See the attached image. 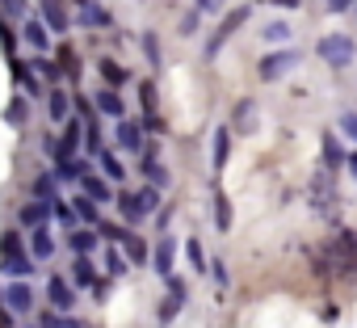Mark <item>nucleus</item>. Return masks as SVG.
I'll return each instance as SVG.
<instances>
[{
  "mask_svg": "<svg viewBox=\"0 0 357 328\" xmlns=\"http://www.w3.org/2000/svg\"><path fill=\"white\" fill-rule=\"evenodd\" d=\"M0 269L9 278H30L34 274V257L22 244V232H0Z\"/></svg>",
  "mask_w": 357,
  "mask_h": 328,
  "instance_id": "f257e3e1",
  "label": "nucleus"
},
{
  "mask_svg": "<svg viewBox=\"0 0 357 328\" xmlns=\"http://www.w3.org/2000/svg\"><path fill=\"white\" fill-rule=\"evenodd\" d=\"M315 55L328 64V68H349L353 64V55H357V43H353V34H324L319 43H315Z\"/></svg>",
  "mask_w": 357,
  "mask_h": 328,
  "instance_id": "f03ea898",
  "label": "nucleus"
},
{
  "mask_svg": "<svg viewBox=\"0 0 357 328\" xmlns=\"http://www.w3.org/2000/svg\"><path fill=\"white\" fill-rule=\"evenodd\" d=\"M248 17H252V9H248V5H240V9H231V13H227V17L219 22V30L211 34V43H206V59H215V55H219V51L227 47V38H231V34H236V30H240V26L248 22Z\"/></svg>",
  "mask_w": 357,
  "mask_h": 328,
  "instance_id": "7ed1b4c3",
  "label": "nucleus"
},
{
  "mask_svg": "<svg viewBox=\"0 0 357 328\" xmlns=\"http://www.w3.org/2000/svg\"><path fill=\"white\" fill-rule=\"evenodd\" d=\"M294 68H298V51H273L269 59H261L257 76H261V80H282V76L294 72Z\"/></svg>",
  "mask_w": 357,
  "mask_h": 328,
  "instance_id": "20e7f679",
  "label": "nucleus"
},
{
  "mask_svg": "<svg viewBox=\"0 0 357 328\" xmlns=\"http://www.w3.org/2000/svg\"><path fill=\"white\" fill-rule=\"evenodd\" d=\"M47 299H51L55 311H72V307H76V290H72V282L59 278V274L47 278Z\"/></svg>",
  "mask_w": 357,
  "mask_h": 328,
  "instance_id": "39448f33",
  "label": "nucleus"
},
{
  "mask_svg": "<svg viewBox=\"0 0 357 328\" xmlns=\"http://www.w3.org/2000/svg\"><path fill=\"white\" fill-rule=\"evenodd\" d=\"M185 299H190L185 282H181V278H168V299L160 303V324H172V315L185 307Z\"/></svg>",
  "mask_w": 357,
  "mask_h": 328,
  "instance_id": "423d86ee",
  "label": "nucleus"
},
{
  "mask_svg": "<svg viewBox=\"0 0 357 328\" xmlns=\"http://www.w3.org/2000/svg\"><path fill=\"white\" fill-rule=\"evenodd\" d=\"M114 139H118V147H122V151H139V147H143V126H139V122H130V118H118Z\"/></svg>",
  "mask_w": 357,
  "mask_h": 328,
  "instance_id": "0eeeda50",
  "label": "nucleus"
},
{
  "mask_svg": "<svg viewBox=\"0 0 357 328\" xmlns=\"http://www.w3.org/2000/svg\"><path fill=\"white\" fill-rule=\"evenodd\" d=\"M30 257H34V261H51V257H55L51 223H43V228H34V232H30Z\"/></svg>",
  "mask_w": 357,
  "mask_h": 328,
  "instance_id": "6e6552de",
  "label": "nucleus"
},
{
  "mask_svg": "<svg viewBox=\"0 0 357 328\" xmlns=\"http://www.w3.org/2000/svg\"><path fill=\"white\" fill-rule=\"evenodd\" d=\"M172 257H176V240H172V236H160V244H155V253H151V269H155L160 278H172Z\"/></svg>",
  "mask_w": 357,
  "mask_h": 328,
  "instance_id": "1a4fd4ad",
  "label": "nucleus"
},
{
  "mask_svg": "<svg viewBox=\"0 0 357 328\" xmlns=\"http://www.w3.org/2000/svg\"><path fill=\"white\" fill-rule=\"evenodd\" d=\"M227 160H231V126H219L215 139H211V164L223 173V169H227Z\"/></svg>",
  "mask_w": 357,
  "mask_h": 328,
  "instance_id": "9d476101",
  "label": "nucleus"
},
{
  "mask_svg": "<svg viewBox=\"0 0 357 328\" xmlns=\"http://www.w3.org/2000/svg\"><path fill=\"white\" fill-rule=\"evenodd\" d=\"M43 22L51 26V34H68L72 17H68V9H63V0H43Z\"/></svg>",
  "mask_w": 357,
  "mask_h": 328,
  "instance_id": "9b49d317",
  "label": "nucleus"
},
{
  "mask_svg": "<svg viewBox=\"0 0 357 328\" xmlns=\"http://www.w3.org/2000/svg\"><path fill=\"white\" fill-rule=\"evenodd\" d=\"M51 211H55V207H51V202H26V207H22V211H17V223H22V228H30V232H34V228H43V223H47V219H51Z\"/></svg>",
  "mask_w": 357,
  "mask_h": 328,
  "instance_id": "f8f14e48",
  "label": "nucleus"
},
{
  "mask_svg": "<svg viewBox=\"0 0 357 328\" xmlns=\"http://www.w3.org/2000/svg\"><path fill=\"white\" fill-rule=\"evenodd\" d=\"M80 190H84V198H93V202H109V198H114V194H109V181H105V177H97L93 169L80 177Z\"/></svg>",
  "mask_w": 357,
  "mask_h": 328,
  "instance_id": "ddd939ff",
  "label": "nucleus"
},
{
  "mask_svg": "<svg viewBox=\"0 0 357 328\" xmlns=\"http://www.w3.org/2000/svg\"><path fill=\"white\" fill-rule=\"evenodd\" d=\"M72 282L76 286H97V269H93V257L89 253H76V261H72Z\"/></svg>",
  "mask_w": 357,
  "mask_h": 328,
  "instance_id": "4468645a",
  "label": "nucleus"
},
{
  "mask_svg": "<svg viewBox=\"0 0 357 328\" xmlns=\"http://www.w3.org/2000/svg\"><path fill=\"white\" fill-rule=\"evenodd\" d=\"M5 299H9V307H13L17 315H26V311L34 307V290H30L26 282H13V286L5 290Z\"/></svg>",
  "mask_w": 357,
  "mask_h": 328,
  "instance_id": "2eb2a0df",
  "label": "nucleus"
},
{
  "mask_svg": "<svg viewBox=\"0 0 357 328\" xmlns=\"http://www.w3.org/2000/svg\"><path fill=\"white\" fill-rule=\"evenodd\" d=\"M97 110L109 114V118H126V105H122L118 89H101V93H97Z\"/></svg>",
  "mask_w": 357,
  "mask_h": 328,
  "instance_id": "dca6fc26",
  "label": "nucleus"
},
{
  "mask_svg": "<svg viewBox=\"0 0 357 328\" xmlns=\"http://www.w3.org/2000/svg\"><path fill=\"white\" fill-rule=\"evenodd\" d=\"M34 194H38V202H59V177L55 173H38L34 177Z\"/></svg>",
  "mask_w": 357,
  "mask_h": 328,
  "instance_id": "f3484780",
  "label": "nucleus"
},
{
  "mask_svg": "<svg viewBox=\"0 0 357 328\" xmlns=\"http://www.w3.org/2000/svg\"><path fill=\"white\" fill-rule=\"evenodd\" d=\"M139 169H143V177H147V186H155V190H164L172 177H168V169H164V164L160 160H147L143 156V164H139Z\"/></svg>",
  "mask_w": 357,
  "mask_h": 328,
  "instance_id": "a211bd4d",
  "label": "nucleus"
},
{
  "mask_svg": "<svg viewBox=\"0 0 357 328\" xmlns=\"http://www.w3.org/2000/svg\"><path fill=\"white\" fill-rule=\"evenodd\" d=\"M97 72L105 76V84H109V89H122V84H126V68H122V64H114V59H97Z\"/></svg>",
  "mask_w": 357,
  "mask_h": 328,
  "instance_id": "6ab92c4d",
  "label": "nucleus"
},
{
  "mask_svg": "<svg viewBox=\"0 0 357 328\" xmlns=\"http://www.w3.org/2000/svg\"><path fill=\"white\" fill-rule=\"evenodd\" d=\"M47 110H51V122H68V110H72L68 93H63V89H51V97H47Z\"/></svg>",
  "mask_w": 357,
  "mask_h": 328,
  "instance_id": "aec40b11",
  "label": "nucleus"
},
{
  "mask_svg": "<svg viewBox=\"0 0 357 328\" xmlns=\"http://www.w3.org/2000/svg\"><path fill=\"white\" fill-rule=\"evenodd\" d=\"M215 228H219V236L231 232V198H227L223 190L215 194Z\"/></svg>",
  "mask_w": 357,
  "mask_h": 328,
  "instance_id": "412c9836",
  "label": "nucleus"
},
{
  "mask_svg": "<svg viewBox=\"0 0 357 328\" xmlns=\"http://www.w3.org/2000/svg\"><path fill=\"white\" fill-rule=\"evenodd\" d=\"M26 43L34 51H47L51 47V34H47V22H26Z\"/></svg>",
  "mask_w": 357,
  "mask_h": 328,
  "instance_id": "4be33fe9",
  "label": "nucleus"
},
{
  "mask_svg": "<svg viewBox=\"0 0 357 328\" xmlns=\"http://www.w3.org/2000/svg\"><path fill=\"white\" fill-rule=\"evenodd\" d=\"M80 135H84V126H80V122H63V135H59V147H63V156H76V147H80Z\"/></svg>",
  "mask_w": 357,
  "mask_h": 328,
  "instance_id": "5701e85b",
  "label": "nucleus"
},
{
  "mask_svg": "<svg viewBox=\"0 0 357 328\" xmlns=\"http://www.w3.org/2000/svg\"><path fill=\"white\" fill-rule=\"evenodd\" d=\"M324 160H328V164H324V169H328V173H332V169H340V164L349 160V156L340 151V143H336V135H324Z\"/></svg>",
  "mask_w": 357,
  "mask_h": 328,
  "instance_id": "b1692460",
  "label": "nucleus"
},
{
  "mask_svg": "<svg viewBox=\"0 0 357 328\" xmlns=\"http://www.w3.org/2000/svg\"><path fill=\"white\" fill-rule=\"evenodd\" d=\"M68 240H72V253H93V248H97V232H93V228H80V232H72Z\"/></svg>",
  "mask_w": 357,
  "mask_h": 328,
  "instance_id": "393cba45",
  "label": "nucleus"
},
{
  "mask_svg": "<svg viewBox=\"0 0 357 328\" xmlns=\"http://www.w3.org/2000/svg\"><path fill=\"white\" fill-rule=\"evenodd\" d=\"M101 173H105L109 181H118V186H122V177H126V169H122V160H118L114 151H101Z\"/></svg>",
  "mask_w": 357,
  "mask_h": 328,
  "instance_id": "a878e982",
  "label": "nucleus"
},
{
  "mask_svg": "<svg viewBox=\"0 0 357 328\" xmlns=\"http://www.w3.org/2000/svg\"><path fill=\"white\" fill-rule=\"evenodd\" d=\"M9 68H13V80H17V84H22V89L30 93V97H34V93H38V84H34V76H30V64H22V59H13Z\"/></svg>",
  "mask_w": 357,
  "mask_h": 328,
  "instance_id": "bb28decb",
  "label": "nucleus"
},
{
  "mask_svg": "<svg viewBox=\"0 0 357 328\" xmlns=\"http://www.w3.org/2000/svg\"><path fill=\"white\" fill-rule=\"evenodd\" d=\"M311 194H315V202H332V198H336V190H332V177H328V173H315V181H311Z\"/></svg>",
  "mask_w": 357,
  "mask_h": 328,
  "instance_id": "cd10ccee",
  "label": "nucleus"
},
{
  "mask_svg": "<svg viewBox=\"0 0 357 328\" xmlns=\"http://www.w3.org/2000/svg\"><path fill=\"white\" fill-rule=\"evenodd\" d=\"M72 211H76V219H84L89 228H93V223H101V215H97V202H93V198H84V194L76 198V207H72Z\"/></svg>",
  "mask_w": 357,
  "mask_h": 328,
  "instance_id": "c85d7f7f",
  "label": "nucleus"
},
{
  "mask_svg": "<svg viewBox=\"0 0 357 328\" xmlns=\"http://www.w3.org/2000/svg\"><path fill=\"white\" fill-rule=\"evenodd\" d=\"M80 22H84V26H109V13L97 9L93 0H89V5H80Z\"/></svg>",
  "mask_w": 357,
  "mask_h": 328,
  "instance_id": "c756f323",
  "label": "nucleus"
},
{
  "mask_svg": "<svg viewBox=\"0 0 357 328\" xmlns=\"http://www.w3.org/2000/svg\"><path fill=\"white\" fill-rule=\"evenodd\" d=\"M118 211H122L126 219H139V215H143V207H139V194H126V190H118Z\"/></svg>",
  "mask_w": 357,
  "mask_h": 328,
  "instance_id": "7c9ffc66",
  "label": "nucleus"
},
{
  "mask_svg": "<svg viewBox=\"0 0 357 328\" xmlns=\"http://www.w3.org/2000/svg\"><path fill=\"white\" fill-rule=\"evenodd\" d=\"M122 244H126V257H130V265H143V261H147V244H143L139 236H130V232H126V240H122Z\"/></svg>",
  "mask_w": 357,
  "mask_h": 328,
  "instance_id": "2f4dec72",
  "label": "nucleus"
},
{
  "mask_svg": "<svg viewBox=\"0 0 357 328\" xmlns=\"http://www.w3.org/2000/svg\"><path fill=\"white\" fill-rule=\"evenodd\" d=\"M261 34H265V38H269V43H290V34H294V30H290V26H286V22H269V26H265V30H261Z\"/></svg>",
  "mask_w": 357,
  "mask_h": 328,
  "instance_id": "473e14b6",
  "label": "nucleus"
},
{
  "mask_svg": "<svg viewBox=\"0 0 357 328\" xmlns=\"http://www.w3.org/2000/svg\"><path fill=\"white\" fill-rule=\"evenodd\" d=\"M143 55H147V64H151V68H160V38H155V30H147V34H143Z\"/></svg>",
  "mask_w": 357,
  "mask_h": 328,
  "instance_id": "72a5a7b5",
  "label": "nucleus"
},
{
  "mask_svg": "<svg viewBox=\"0 0 357 328\" xmlns=\"http://www.w3.org/2000/svg\"><path fill=\"white\" fill-rule=\"evenodd\" d=\"M34 68H38V72H43V76L51 80V89H55V84L63 80V64H51V59H34Z\"/></svg>",
  "mask_w": 357,
  "mask_h": 328,
  "instance_id": "f704fd0d",
  "label": "nucleus"
},
{
  "mask_svg": "<svg viewBox=\"0 0 357 328\" xmlns=\"http://www.w3.org/2000/svg\"><path fill=\"white\" fill-rule=\"evenodd\" d=\"M252 122H257V105L244 97V101L236 105V126H252ZM236 126H231V131H236Z\"/></svg>",
  "mask_w": 357,
  "mask_h": 328,
  "instance_id": "c9c22d12",
  "label": "nucleus"
},
{
  "mask_svg": "<svg viewBox=\"0 0 357 328\" xmlns=\"http://www.w3.org/2000/svg\"><path fill=\"white\" fill-rule=\"evenodd\" d=\"M105 269H109V274H114V278H122V274H126V269H130V261H126V257H122V253H118V248H109V253H105Z\"/></svg>",
  "mask_w": 357,
  "mask_h": 328,
  "instance_id": "e433bc0d",
  "label": "nucleus"
},
{
  "mask_svg": "<svg viewBox=\"0 0 357 328\" xmlns=\"http://www.w3.org/2000/svg\"><path fill=\"white\" fill-rule=\"evenodd\" d=\"M139 97H143V110H147V114H155L160 93H155V84H151V80H143V84H139Z\"/></svg>",
  "mask_w": 357,
  "mask_h": 328,
  "instance_id": "4c0bfd02",
  "label": "nucleus"
},
{
  "mask_svg": "<svg viewBox=\"0 0 357 328\" xmlns=\"http://www.w3.org/2000/svg\"><path fill=\"white\" fill-rule=\"evenodd\" d=\"M26 114H30V105H26V97H13V105L5 110V118H9L13 126H22V122H26Z\"/></svg>",
  "mask_w": 357,
  "mask_h": 328,
  "instance_id": "58836bf2",
  "label": "nucleus"
},
{
  "mask_svg": "<svg viewBox=\"0 0 357 328\" xmlns=\"http://www.w3.org/2000/svg\"><path fill=\"white\" fill-rule=\"evenodd\" d=\"M185 253H190V261H194V274H206V269H211V265H206V257H202V244H198V240H190V244H185Z\"/></svg>",
  "mask_w": 357,
  "mask_h": 328,
  "instance_id": "ea45409f",
  "label": "nucleus"
},
{
  "mask_svg": "<svg viewBox=\"0 0 357 328\" xmlns=\"http://www.w3.org/2000/svg\"><path fill=\"white\" fill-rule=\"evenodd\" d=\"M139 207H143V215H147V211H155V207H160V190H155V186L139 190Z\"/></svg>",
  "mask_w": 357,
  "mask_h": 328,
  "instance_id": "a19ab883",
  "label": "nucleus"
},
{
  "mask_svg": "<svg viewBox=\"0 0 357 328\" xmlns=\"http://www.w3.org/2000/svg\"><path fill=\"white\" fill-rule=\"evenodd\" d=\"M194 34H198V9L181 17V38H194Z\"/></svg>",
  "mask_w": 357,
  "mask_h": 328,
  "instance_id": "79ce46f5",
  "label": "nucleus"
},
{
  "mask_svg": "<svg viewBox=\"0 0 357 328\" xmlns=\"http://www.w3.org/2000/svg\"><path fill=\"white\" fill-rule=\"evenodd\" d=\"M97 236H105V240H118V244L126 240V232H122L118 223H101V228H97Z\"/></svg>",
  "mask_w": 357,
  "mask_h": 328,
  "instance_id": "37998d69",
  "label": "nucleus"
},
{
  "mask_svg": "<svg viewBox=\"0 0 357 328\" xmlns=\"http://www.w3.org/2000/svg\"><path fill=\"white\" fill-rule=\"evenodd\" d=\"M340 131L357 143V114H340Z\"/></svg>",
  "mask_w": 357,
  "mask_h": 328,
  "instance_id": "c03bdc74",
  "label": "nucleus"
},
{
  "mask_svg": "<svg viewBox=\"0 0 357 328\" xmlns=\"http://www.w3.org/2000/svg\"><path fill=\"white\" fill-rule=\"evenodd\" d=\"M211 274H215L219 290H227V265H223V261H211Z\"/></svg>",
  "mask_w": 357,
  "mask_h": 328,
  "instance_id": "a18cd8bd",
  "label": "nucleus"
},
{
  "mask_svg": "<svg viewBox=\"0 0 357 328\" xmlns=\"http://www.w3.org/2000/svg\"><path fill=\"white\" fill-rule=\"evenodd\" d=\"M143 126H147V131H151V135H164V131H168V126H164V118H160V114H147V122H143Z\"/></svg>",
  "mask_w": 357,
  "mask_h": 328,
  "instance_id": "49530a36",
  "label": "nucleus"
},
{
  "mask_svg": "<svg viewBox=\"0 0 357 328\" xmlns=\"http://www.w3.org/2000/svg\"><path fill=\"white\" fill-rule=\"evenodd\" d=\"M324 5H328V9H332V13H349V9H353V5H357V0H324Z\"/></svg>",
  "mask_w": 357,
  "mask_h": 328,
  "instance_id": "de8ad7c7",
  "label": "nucleus"
},
{
  "mask_svg": "<svg viewBox=\"0 0 357 328\" xmlns=\"http://www.w3.org/2000/svg\"><path fill=\"white\" fill-rule=\"evenodd\" d=\"M194 5H198V13H219L223 0H194Z\"/></svg>",
  "mask_w": 357,
  "mask_h": 328,
  "instance_id": "09e8293b",
  "label": "nucleus"
},
{
  "mask_svg": "<svg viewBox=\"0 0 357 328\" xmlns=\"http://www.w3.org/2000/svg\"><path fill=\"white\" fill-rule=\"evenodd\" d=\"M0 5H5L13 17H22V13H26V0H0Z\"/></svg>",
  "mask_w": 357,
  "mask_h": 328,
  "instance_id": "8fccbe9b",
  "label": "nucleus"
},
{
  "mask_svg": "<svg viewBox=\"0 0 357 328\" xmlns=\"http://www.w3.org/2000/svg\"><path fill=\"white\" fill-rule=\"evenodd\" d=\"M273 5H278V9H298L303 0H273Z\"/></svg>",
  "mask_w": 357,
  "mask_h": 328,
  "instance_id": "3c124183",
  "label": "nucleus"
},
{
  "mask_svg": "<svg viewBox=\"0 0 357 328\" xmlns=\"http://www.w3.org/2000/svg\"><path fill=\"white\" fill-rule=\"evenodd\" d=\"M344 164H349V169H353V177H357V151H349V160H344Z\"/></svg>",
  "mask_w": 357,
  "mask_h": 328,
  "instance_id": "603ef678",
  "label": "nucleus"
},
{
  "mask_svg": "<svg viewBox=\"0 0 357 328\" xmlns=\"http://www.w3.org/2000/svg\"><path fill=\"white\" fill-rule=\"evenodd\" d=\"M63 328H89V324H80V320H63Z\"/></svg>",
  "mask_w": 357,
  "mask_h": 328,
  "instance_id": "864d4df0",
  "label": "nucleus"
},
{
  "mask_svg": "<svg viewBox=\"0 0 357 328\" xmlns=\"http://www.w3.org/2000/svg\"><path fill=\"white\" fill-rule=\"evenodd\" d=\"M9 324H13V320H9V315H5V311H0V328H9Z\"/></svg>",
  "mask_w": 357,
  "mask_h": 328,
  "instance_id": "5fc2aeb1",
  "label": "nucleus"
},
{
  "mask_svg": "<svg viewBox=\"0 0 357 328\" xmlns=\"http://www.w3.org/2000/svg\"><path fill=\"white\" fill-rule=\"evenodd\" d=\"M76 5H89V0H76Z\"/></svg>",
  "mask_w": 357,
  "mask_h": 328,
  "instance_id": "6e6d98bb",
  "label": "nucleus"
},
{
  "mask_svg": "<svg viewBox=\"0 0 357 328\" xmlns=\"http://www.w3.org/2000/svg\"><path fill=\"white\" fill-rule=\"evenodd\" d=\"M0 299H5V295H0Z\"/></svg>",
  "mask_w": 357,
  "mask_h": 328,
  "instance_id": "4d7b16f0",
  "label": "nucleus"
},
{
  "mask_svg": "<svg viewBox=\"0 0 357 328\" xmlns=\"http://www.w3.org/2000/svg\"><path fill=\"white\" fill-rule=\"evenodd\" d=\"M38 328H43V324H38Z\"/></svg>",
  "mask_w": 357,
  "mask_h": 328,
  "instance_id": "13d9d810",
  "label": "nucleus"
}]
</instances>
